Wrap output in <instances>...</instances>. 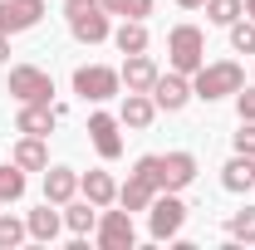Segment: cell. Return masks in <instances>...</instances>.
Listing matches in <instances>:
<instances>
[{
  "instance_id": "1",
  "label": "cell",
  "mask_w": 255,
  "mask_h": 250,
  "mask_svg": "<svg viewBox=\"0 0 255 250\" xmlns=\"http://www.w3.org/2000/svg\"><path fill=\"white\" fill-rule=\"evenodd\" d=\"M246 89V69L236 59H216V64H201L196 74H191V98H201V103H216V98H231Z\"/></svg>"
},
{
  "instance_id": "2",
  "label": "cell",
  "mask_w": 255,
  "mask_h": 250,
  "mask_svg": "<svg viewBox=\"0 0 255 250\" xmlns=\"http://www.w3.org/2000/svg\"><path fill=\"white\" fill-rule=\"evenodd\" d=\"M157 191H162L157 152H152V157H137V162H132V172H128V182L118 187V206H123V211H147Z\"/></svg>"
},
{
  "instance_id": "3",
  "label": "cell",
  "mask_w": 255,
  "mask_h": 250,
  "mask_svg": "<svg viewBox=\"0 0 255 250\" xmlns=\"http://www.w3.org/2000/svg\"><path fill=\"white\" fill-rule=\"evenodd\" d=\"M64 15H69V30H74L79 44H103L113 34L103 0H64Z\"/></svg>"
},
{
  "instance_id": "4",
  "label": "cell",
  "mask_w": 255,
  "mask_h": 250,
  "mask_svg": "<svg viewBox=\"0 0 255 250\" xmlns=\"http://www.w3.org/2000/svg\"><path fill=\"white\" fill-rule=\"evenodd\" d=\"M167 59H172L177 74L191 79V74L206 64V34L196 30V25H177V30L167 34Z\"/></svg>"
},
{
  "instance_id": "5",
  "label": "cell",
  "mask_w": 255,
  "mask_h": 250,
  "mask_svg": "<svg viewBox=\"0 0 255 250\" xmlns=\"http://www.w3.org/2000/svg\"><path fill=\"white\" fill-rule=\"evenodd\" d=\"M118 89H123V74L108 64H79L74 69V94L84 103H108V98H118Z\"/></svg>"
},
{
  "instance_id": "6",
  "label": "cell",
  "mask_w": 255,
  "mask_h": 250,
  "mask_svg": "<svg viewBox=\"0 0 255 250\" xmlns=\"http://www.w3.org/2000/svg\"><path fill=\"white\" fill-rule=\"evenodd\" d=\"M182 226H187V201H182L177 191H157L152 206H147V231H152V241H177Z\"/></svg>"
},
{
  "instance_id": "7",
  "label": "cell",
  "mask_w": 255,
  "mask_h": 250,
  "mask_svg": "<svg viewBox=\"0 0 255 250\" xmlns=\"http://www.w3.org/2000/svg\"><path fill=\"white\" fill-rule=\"evenodd\" d=\"M5 94L15 98V103H49L54 98V79L39 64H15L10 79H5Z\"/></svg>"
},
{
  "instance_id": "8",
  "label": "cell",
  "mask_w": 255,
  "mask_h": 250,
  "mask_svg": "<svg viewBox=\"0 0 255 250\" xmlns=\"http://www.w3.org/2000/svg\"><path fill=\"white\" fill-rule=\"evenodd\" d=\"M94 241L98 250H132L137 246V226H132V211H98V226H94Z\"/></svg>"
},
{
  "instance_id": "9",
  "label": "cell",
  "mask_w": 255,
  "mask_h": 250,
  "mask_svg": "<svg viewBox=\"0 0 255 250\" xmlns=\"http://www.w3.org/2000/svg\"><path fill=\"white\" fill-rule=\"evenodd\" d=\"M89 142L103 162H118L123 157V123L113 113H89Z\"/></svg>"
},
{
  "instance_id": "10",
  "label": "cell",
  "mask_w": 255,
  "mask_h": 250,
  "mask_svg": "<svg viewBox=\"0 0 255 250\" xmlns=\"http://www.w3.org/2000/svg\"><path fill=\"white\" fill-rule=\"evenodd\" d=\"M152 103H157V113H182L191 103V79L187 74H157V84H152Z\"/></svg>"
},
{
  "instance_id": "11",
  "label": "cell",
  "mask_w": 255,
  "mask_h": 250,
  "mask_svg": "<svg viewBox=\"0 0 255 250\" xmlns=\"http://www.w3.org/2000/svg\"><path fill=\"white\" fill-rule=\"evenodd\" d=\"M157 177H162V191H182L196 182V157L191 152H162L157 157Z\"/></svg>"
},
{
  "instance_id": "12",
  "label": "cell",
  "mask_w": 255,
  "mask_h": 250,
  "mask_svg": "<svg viewBox=\"0 0 255 250\" xmlns=\"http://www.w3.org/2000/svg\"><path fill=\"white\" fill-rule=\"evenodd\" d=\"M44 20V5H30V0H0V30L5 34H25Z\"/></svg>"
},
{
  "instance_id": "13",
  "label": "cell",
  "mask_w": 255,
  "mask_h": 250,
  "mask_svg": "<svg viewBox=\"0 0 255 250\" xmlns=\"http://www.w3.org/2000/svg\"><path fill=\"white\" fill-rule=\"evenodd\" d=\"M54 123H59V108L54 103H20V113H15V127L30 132V137H49Z\"/></svg>"
},
{
  "instance_id": "14",
  "label": "cell",
  "mask_w": 255,
  "mask_h": 250,
  "mask_svg": "<svg viewBox=\"0 0 255 250\" xmlns=\"http://www.w3.org/2000/svg\"><path fill=\"white\" fill-rule=\"evenodd\" d=\"M118 74H123V89H128V94H152V84H157L162 69L147 59V54H128Z\"/></svg>"
},
{
  "instance_id": "15",
  "label": "cell",
  "mask_w": 255,
  "mask_h": 250,
  "mask_svg": "<svg viewBox=\"0 0 255 250\" xmlns=\"http://www.w3.org/2000/svg\"><path fill=\"white\" fill-rule=\"evenodd\" d=\"M74 196H79V172L74 167H44V201L64 206Z\"/></svg>"
},
{
  "instance_id": "16",
  "label": "cell",
  "mask_w": 255,
  "mask_h": 250,
  "mask_svg": "<svg viewBox=\"0 0 255 250\" xmlns=\"http://www.w3.org/2000/svg\"><path fill=\"white\" fill-rule=\"evenodd\" d=\"M152 118H157V103H152V94H128V98H123V108H118V123L132 127V132L152 127Z\"/></svg>"
},
{
  "instance_id": "17",
  "label": "cell",
  "mask_w": 255,
  "mask_h": 250,
  "mask_svg": "<svg viewBox=\"0 0 255 250\" xmlns=\"http://www.w3.org/2000/svg\"><path fill=\"white\" fill-rule=\"evenodd\" d=\"M25 226H30V241L49 246V241H59V231H64V211H54V201H44L39 211L25 216Z\"/></svg>"
},
{
  "instance_id": "18",
  "label": "cell",
  "mask_w": 255,
  "mask_h": 250,
  "mask_svg": "<svg viewBox=\"0 0 255 250\" xmlns=\"http://www.w3.org/2000/svg\"><path fill=\"white\" fill-rule=\"evenodd\" d=\"M10 162H15L20 172H44V167H49V147H44V137H30V132H25V137L10 147Z\"/></svg>"
},
{
  "instance_id": "19",
  "label": "cell",
  "mask_w": 255,
  "mask_h": 250,
  "mask_svg": "<svg viewBox=\"0 0 255 250\" xmlns=\"http://www.w3.org/2000/svg\"><path fill=\"white\" fill-rule=\"evenodd\" d=\"M79 191H84V196H89V201H94L98 211H103V206H113V201H118V182H113V177H108V172H84V177H79Z\"/></svg>"
},
{
  "instance_id": "20",
  "label": "cell",
  "mask_w": 255,
  "mask_h": 250,
  "mask_svg": "<svg viewBox=\"0 0 255 250\" xmlns=\"http://www.w3.org/2000/svg\"><path fill=\"white\" fill-rule=\"evenodd\" d=\"M221 187H226V191H251V187H255V157L236 152V157L221 167Z\"/></svg>"
},
{
  "instance_id": "21",
  "label": "cell",
  "mask_w": 255,
  "mask_h": 250,
  "mask_svg": "<svg viewBox=\"0 0 255 250\" xmlns=\"http://www.w3.org/2000/svg\"><path fill=\"white\" fill-rule=\"evenodd\" d=\"M113 44H118V54H147V44H152V34L142 20H123L118 30H113Z\"/></svg>"
},
{
  "instance_id": "22",
  "label": "cell",
  "mask_w": 255,
  "mask_h": 250,
  "mask_svg": "<svg viewBox=\"0 0 255 250\" xmlns=\"http://www.w3.org/2000/svg\"><path fill=\"white\" fill-rule=\"evenodd\" d=\"M64 226H69V236H89L98 226V206L84 196V201H64Z\"/></svg>"
},
{
  "instance_id": "23",
  "label": "cell",
  "mask_w": 255,
  "mask_h": 250,
  "mask_svg": "<svg viewBox=\"0 0 255 250\" xmlns=\"http://www.w3.org/2000/svg\"><path fill=\"white\" fill-rule=\"evenodd\" d=\"M226 241H231V246H255V206L231 211V221H226Z\"/></svg>"
},
{
  "instance_id": "24",
  "label": "cell",
  "mask_w": 255,
  "mask_h": 250,
  "mask_svg": "<svg viewBox=\"0 0 255 250\" xmlns=\"http://www.w3.org/2000/svg\"><path fill=\"white\" fill-rule=\"evenodd\" d=\"M25 196V172L15 167V162H5L0 167V206H10V201H20Z\"/></svg>"
},
{
  "instance_id": "25",
  "label": "cell",
  "mask_w": 255,
  "mask_h": 250,
  "mask_svg": "<svg viewBox=\"0 0 255 250\" xmlns=\"http://www.w3.org/2000/svg\"><path fill=\"white\" fill-rule=\"evenodd\" d=\"M246 15V0H206V20L211 25H236Z\"/></svg>"
},
{
  "instance_id": "26",
  "label": "cell",
  "mask_w": 255,
  "mask_h": 250,
  "mask_svg": "<svg viewBox=\"0 0 255 250\" xmlns=\"http://www.w3.org/2000/svg\"><path fill=\"white\" fill-rule=\"evenodd\" d=\"M25 236H30V226H25V221L10 216V211H0V250H15Z\"/></svg>"
},
{
  "instance_id": "27",
  "label": "cell",
  "mask_w": 255,
  "mask_h": 250,
  "mask_svg": "<svg viewBox=\"0 0 255 250\" xmlns=\"http://www.w3.org/2000/svg\"><path fill=\"white\" fill-rule=\"evenodd\" d=\"M231 30V49L236 54H255V20L246 15V20H236V25H226Z\"/></svg>"
},
{
  "instance_id": "28",
  "label": "cell",
  "mask_w": 255,
  "mask_h": 250,
  "mask_svg": "<svg viewBox=\"0 0 255 250\" xmlns=\"http://www.w3.org/2000/svg\"><path fill=\"white\" fill-rule=\"evenodd\" d=\"M108 15H123V20H147L152 15V0H103Z\"/></svg>"
},
{
  "instance_id": "29",
  "label": "cell",
  "mask_w": 255,
  "mask_h": 250,
  "mask_svg": "<svg viewBox=\"0 0 255 250\" xmlns=\"http://www.w3.org/2000/svg\"><path fill=\"white\" fill-rule=\"evenodd\" d=\"M236 113H241V123H255V89L251 84L236 94Z\"/></svg>"
},
{
  "instance_id": "30",
  "label": "cell",
  "mask_w": 255,
  "mask_h": 250,
  "mask_svg": "<svg viewBox=\"0 0 255 250\" xmlns=\"http://www.w3.org/2000/svg\"><path fill=\"white\" fill-rule=\"evenodd\" d=\"M236 142V152H246V157H255V123H241V132L231 137Z\"/></svg>"
},
{
  "instance_id": "31",
  "label": "cell",
  "mask_w": 255,
  "mask_h": 250,
  "mask_svg": "<svg viewBox=\"0 0 255 250\" xmlns=\"http://www.w3.org/2000/svg\"><path fill=\"white\" fill-rule=\"evenodd\" d=\"M5 59H10V34L0 30V64H5Z\"/></svg>"
},
{
  "instance_id": "32",
  "label": "cell",
  "mask_w": 255,
  "mask_h": 250,
  "mask_svg": "<svg viewBox=\"0 0 255 250\" xmlns=\"http://www.w3.org/2000/svg\"><path fill=\"white\" fill-rule=\"evenodd\" d=\"M177 5H182V10H201L206 0H177Z\"/></svg>"
},
{
  "instance_id": "33",
  "label": "cell",
  "mask_w": 255,
  "mask_h": 250,
  "mask_svg": "<svg viewBox=\"0 0 255 250\" xmlns=\"http://www.w3.org/2000/svg\"><path fill=\"white\" fill-rule=\"evenodd\" d=\"M246 15H251V20H255V0H246Z\"/></svg>"
}]
</instances>
